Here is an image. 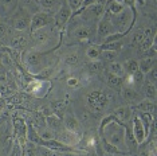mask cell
<instances>
[{
    "instance_id": "6da1fadb",
    "label": "cell",
    "mask_w": 157,
    "mask_h": 156,
    "mask_svg": "<svg viewBox=\"0 0 157 156\" xmlns=\"http://www.w3.org/2000/svg\"><path fill=\"white\" fill-rule=\"evenodd\" d=\"M108 15L113 24L114 31H117L118 34H122L124 31H126L130 26L132 20H133V15H132L130 10L128 8H124L121 12L114 14V15H110V14H108Z\"/></svg>"
},
{
    "instance_id": "7a4b0ae2",
    "label": "cell",
    "mask_w": 157,
    "mask_h": 156,
    "mask_svg": "<svg viewBox=\"0 0 157 156\" xmlns=\"http://www.w3.org/2000/svg\"><path fill=\"white\" fill-rule=\"evenodd\" d=\"M124 128L120 127L117 123H110L106 127V140L109 141V144L114 145L117 148H122L125 143V135H124Z\"/></svg>"
},
{
    "instance_id": "3957f363",
    "label": "cell",
    "mask_w": 157,
    "mask_h": 156,
    "mask_svg": "<svg viewBox=\"0 0 157 156\" xmlns=\"http://www.w3.org/2000/svg\"><path fill=\"white\" fill-rule=\"evenodd\" d=\"M52 22H54V16L51 14L43 12V11H38L36 14H34L31 16V24H30V31H36L39 28H43L50 26Z\"/></svg>"
},
{
    "instance_id": "277c9868",
    "label": "cell",
    "mask_w": 157,
    "mask_h": 156,
    "mask_svg": "<svg viewBox=\"0 0 157 156\" xmlns=\"http://www.w3.org/2000/svg\"><path fill=\"white\" fill-rule=\"evenodd\" d=\"M108 102H109V100L106 98L105 92L95 90V92H91V93L87 96V105L91 111L101 112L102 109L108 105Z\"/></svg>"
},
{
    "instance_id": "5b68a950",
    "label": "cell",
    "mask_w": 157,
    "mask_h": 156,
    "mask_svg": "<svg viewBox=\"0 0 157 156\" xmlns=\"http://www.w3.org/2000/svg\"><path fill=\"white\" fill-rule=\"evenodd\" d=\"M12 23H13V27H15L17 31H26L31 24V15L19 8V12L15 15Z\"/></svg>"
},
{
    "instance_id": "8992f818",
    "label": "cell",
    "mask_w": 157,
    "mask_h": 156,
    "mask_svg": "<svg viewBox=\"0 0 157 156\" xmlns=\"http://www.w3.org/2000/svg\"><path fill=\"white\" fill-rule=\"evenodd\" d=\"M114 33H116V31H114L113 24H112V22H110V19H109V15L102 16L101 20L98 22V27H97L98 38H106V37H109V35H112Z\"/></svg>"
},
{
    "instance_id": "52a82bcc",
    "label": "cell",
    "mask_w": 157,
    "mask_h": 156,
    "mask_svg": "<svg viewBox=\"0 0 157 156\" xmlns=\"http://www.w3.org/2000/svg\"><path fill=\"white\" fill-rule=\"evenodd\" d=\"M71 10L70 7L67 6L66 2L62 3V6L59 7V10L55 12V16H54V22L55 24H58V26H65V24L69 22V19L71 18Z\"/></svg>"
},
{
    "instance_id": "ba28073f",
    "label": "cell",
    "mask_w": 157,
    "mask_h": 156,
    "mask_svg": "<svg viewBox=\"0 0 157 156\" xmlns=\"http://www.w3.org/2000/svg\"><path fill=\"white\" fill-rule=\"evenodd\" d=\"M51 34H52V30H51V27H50V26L43 27V28H39V30L33 31V33H31L34 42L38 46L44 45L47 41H50V38H51Z\"/></svg>"
},
{
    "instance_id": "9c48e42d",
    "label": "cell",
    "mask_w": 157,
    "mask_h": 156,
    "mask_svg": "<svg viewBox=\"0 0 157 156\" xmlns=\"http://www.w3.org/2000/svg\"><path fill=\"white\" fill-rule=\"evenodd\" d=\"M132 135H133L137 144H141L142 141L145 140V137H146L145 127H144V123L141 121L140 117H134L133 119V133Z\"/></svg>"
},
{
    "instance_id": "30bf717a",
    "label": "cell",
    "mask_w": 157,
    "mask_h": 156,
    "mask_svg": "<svg viewBox=\"0 0 157 156\" xmlns=\"http://www.w3.org/2000/svg\"><path fill=\"white\" fill-rule=\"evenodd\" d=\"M24 61H26L28 69H30L33 73H39L40 72V69H42V66H40V55H39L38 53H35V51L28 53V54L26 55V58H24Z\"/></svg>"
},
{
    "instance_id": "8fae6325",
    "label": "cell",
    "mask_w": 157,
    "mask_h": 156,
    "mask_svg": "<svg viewBox=\"0 0 157 156\" xmlns=\"http://www.w3.org/2000/svg\"><path fill=\"white\" fill-rule=\"evenodd\" d=\"M62 0H38L39 10H43V12L47 14H55L59 10V7L62 6Z\"/></svg>"
},
{
    "instance_id": "7c38bea8",
    "label": "cell",
    "mask_w": 157,
    "mask_h": 156,
    "mask_svg": "<svg viewBox=\"0 0 157 156\" xmlns=\"http://www.w3.org/2000/svg\"><path fill=\"white\" fill-rule=\"evenodd\" d=\"M56 139H58V141L62 143V144L73 145V144L78 143L79 136H78V133L71 132V131H63V132H59L58 135H56Z\"/></svg>"
},
{
    "instance_id": "4fadbf2b",
    "label": "cell",
    "mask_w": 157,
    "mask_h": 156,
    "mask_svg": "<svg viewBox=\"0 0 157 156\" xmlns=\"http://www.w3.org/2000/svg\"><path fill=\"white\" fill-rule=\"evenodd\" d=\"M28 34L26 31H17V33L12 34V38H11V46L12 47H16V49H22V47H26L27 43H28Z\"/></svg>"
},
{
    "instance_id": "5bb4252c",
    "label": "cell",
    "mask_w": 157,
    "mask_h": 156,
    "mask_svg": "<svg viewBox=\"0 0 157 156\" xmlns=\"http://www.w3.org/2000/svg\"><path fill=\"white\" fill-rule=\"evenodd\" d=\"M17 6L22 11L30 14V15H34L39 11L38 0H17Z\"/></svg>"
},
{
    "instance_id": "9a60e30c",
    "label": "cell",
    "mask_w": 157,
    "mask_h": 156,
    "mask_svg": "<svg viewBox=\"0 0 157 156\" xmlns=\"http://www.w3.org/2000/svg\"><path fill=\"white\" fill-rule=\"evenodd\" d=\"M74 37L78 39H90L93 35H94V30H93L91 26H87V24H81V26L75 27L73 30Z\"/></svg>"
},
{
    "instance_id": "2e32d148",
    "label": "cell",
    "mask_w": 157,
    "mask_h": 156,
    "mask_svg": "<svg viewBox=\"0 0 157 156\" xmlns=\"http://www.w3.org/2000/svg\"><path fill=\"white\" fill-rule=\"evenodd\" d=\"M17 7V0H0V14L11 15Z\"/></svg>"
},
{
    "instance_id": "e0dca14e",
    "label": "cell",
    "mask_w": 157,
    "mask_h": 156,
    "mask_svg": "<svg viewBox=\"0 0 157 156\" xmlns=\"http://www.w3.org/2000/svg\"><path fill=\"white\" fill-rule=\"evenodd\" d=\"M65 127L67 131H71V132H75L78 133L81 125H79V121L74 117L73 115H66L65 116Z\"/></svg>"
},
{
    "instance_id": "ac0fdd59",
    "label": "cell",
    "mask_w": 157,
    "mask_h": 156,
    "mask_svg": "<svg viewBox=\"0 0 157 156\" xmlns=\"http://www.w3.org/2000/svg\"><path fill=\"white\" fill-rule=\"evenodd\" d=\"M153 65H155V58L148 57V58H144L140 63H138V70H140L142 74H145V73H148L149 70L152 69Z\"/></svg>"
},
{
    "instance_id": "d6986e66",
    "label": "cell",
    "mask_w": 157,
    "mask_h": 156,
    "mask_svg": "<svg viewBox=\"0 0 157 156\" xmlns=\"http://www.w3.org/2000/svg\"><path fill=\"white\" fill-rule=\"evenodd\" d=\"M46 124H47V127L51 131H54V132H56V131L60 129V125H62V121L58 119L56 116H47L46 117Z\"/></svg>"
},
{
    "instance_id": "ffe728a7",
    "label": "cell",
    "mask_w": 157,
    "mask_h": 156,
    "mask_svg": "<svg viewBox=\"0 0 157 156\" xmlns=\"http://www.w3.org/2000/svg\"><path fill=\"white\" fill-rule=\"evenodd\" d=\"M109 72L110 74H114V76H118V77H122V74L125 73V67L121 65L120 62H110L109 63Z\"/></svg>"
},
{
    "instance_id": "44dd1931",
    "label": "cell",
    "mask_w": 157,
    "mask_h": 156,
    "mask_svg": "<svg viewBox=\"0 0 157 156\" xmlns=\"http://www.w3.org/2000/svg\"><path fill=\"white\" fill-rule=\"evenodd\" d=\"M124 8H125V7H124L122 3L116 2V0H110L109 6H108V14H110V15H114V14L121 12Z\"/></svg>"
},
{
    "instance_id": "7402d4cb",
    "label": "cell",
    "mask_w": 157,
    "mask_h": 156,
    "mask_svg": "<svg viewBox=\"0 0 157 156\" xmlns=\"http://www.w3.org/2000/svg\"><path fill=\"white\" fill-rule=\"evenodd\" d=\"M122 96H124L125 100H128V101H136L138 98L137 90L133 89V88H130V86L125 88V89L122 90Z\"/></svg>"
},
{
    "instance_id": "603a6c76",
    "label": "cell",
    "mask_w": 157,
    "mask_h": 156,
    "mask_svg": "<svg viewBox=\"0 0 157 156\" xmlns=\"http://www.w3.org/2000/svg\"><path fill=\"white\" fill-rule=\"evenodd\" d=\"M108 85L110 88H120L122 85V78L118 77V76H114V74H109L108 77Z\"/></svg>"
},
{
    "instance_id": "cb8c5ba5",
    "label": "cell",
    "mask_w": 157,
    "mask_h": 156,
    "mask_svg": "<svg viewBox=\"0 0 157 156\" xmlns=\"http://www.w3.org/2000/svg\"><path fill=\"white\" fill-rule=\"evenodd\" d=\"M116 117L121 121H126L130 117V109L129 108H120L116 111Z\"/></svg>"
},
{
    "instance_id": "d4e9b609",
    "label": "cell",
    "mask_w": 157,
    "mask_h": 156,
    "mask_svg": "<svg viewBox=\"0 0 157 156\" xmlns=\"http://www.w3.org/2000/svg\"><path fill=\"white\" fill-rule=\"evenodd\" d=\"M144 92H145V97L148 98V100H155V97H156V88H155V85H149V82H148V85L144 88Z\"/></svg>"
},
{
    "instance_id": "484cf974",
    "label": "cell",
    "mask_w": 157,
    "mask_h": 156,
    "mask_svg": "<svg viewBox=\"0 0 157 156\" xmlns=\"http://www.w3.org/2000/svg\"><path fill=\"white\" fill-rule=\"evenodd\" d=\"M99 57H102L103 61H108V62H114L116 61V57H117V53L116 51H112V50H103V53Z\"/></svg>"
},
{
    "instance_id": "4316f807",
    "label": "cell",
    "mask_w": 157,
    "mask_h": 156,
    "mask_svg": "<svg viewBox=\"0 0 157 156\" xmlns=\"http://www.w3.org/2000/svg\"><path fill=\"white\" fill-rule=\"evenodd\" d=\"M83 2H85V0H66L67 6L70 7V10L73 12L74 11H78V10H79L82 6H83Z\"/></svg>"
},
{
    "instance_id": "83f0119b",
    "label": "cell",
    "mask_w": 157,
    "mask_h": 156,
    "mask_svg": "<svg viewBox=\"0 0 157 156\" xmlns=\"http://www.w3.org/2000/svg\"><path fill=\"white\" fill-rule=\"evenodd\" d=\"M86 55L90 59H97L99 57V49L97 47V46H90L86 51Z\"/></svg>"
},
{
    "instance_id": "f1b7e54d",
    "label": "cell",
    "mask_w": 157,
    "mask_h": 156,
    "mask_svg": "<svg viewBox=\"0 0 157 156\" xmlns=\"http://www.w3.org/2000/svg\"><path fill=\"white\" fill-rule=\"evenodd\" d=\"M138 70V63L137 61H134V59H130V61H128L126 63V72L129 74H134Z\"/></svg>"
},
{
    "instance_id": "f546056e",
    "label": "cell",
    "mask_w": 157,
    "mask_h": 156,
    "mask_svg": "<svg viewBox=\"0 0 157 156\" xmlns=\"http://www.w3.org/2000/svg\"><path fill=\"white\" fill-rule=\"evenodd\" d=\"M78 62V55L75 54V53H70V54H67L65 57V63L69 66H73L75 65V63Z\"/></svg>"
},
{
    "instance_id": "4dcf8cb0",
    "label": "cell",
    "mask_w": 157,
    "mask_h": 156,
    "mask_svg": "<svg viewBox=\"0 0 157 156\" xmlns=\"http://www.w3.org/2000/svg\"><path fill=\"white\" fill-rule=\"evenodd\" d=\"M39 136H40V139L43 141H48V140H52L55 137V132H54V131H51V129L43 131L42 133H39Z\"/></svg>"
},
{
    "instance_id": "1f68e13d",
    "label": "cell",
    "mask_w": 157,
    "mask_h": 156,
    "mask_svg": "<svg viewBox=\"0 0 157 156\" xmlns=\"http://www.w3.org/2000/svg\"><path fill=\"white\" fill-rule=\"evenodd\" d=\"M144 38H145L144 31H142V30H137V31H136V33L133 34V39H132V42H133L134 45L141 43V42L144 41Z\"/></svg>"
},
{
    "instance_id": "d6a6232c",
    "label": "cell",
    "mask_w": 157,
    "mask_h": 156,
    "mask_svg": "<svg viewBox=\"0 0 157 156\" xmlns=\"http://www.w3.org/2000/svg\"><path fill=\"white\" fill-rule=\"evenodd\" d=\"M140 108L142 109V111L152 112V111H155V104H153V102H151V100H145V101L140 105Z\"/></svg>"
},
{
    "instance_id": "836d02e7",
    "label": "cell",
    "mask_w": 157,
    "mask_h": 156,
    "mask_svg": "<svg viewBox=\"0 0 157 156\" xmlns=\"http://www.w3.org/2000/svg\"><path fill=\"white\" fill-rule=\"evenodd\" d=\"M151 45H152V39H151V37H145V38H144V41L141 42V50H142V51H146L149 47H151Z\"/></svg>"
},
{
    "instance_id": "e575fe53",
    "label": "cell",
    "mask_w": 157,
    "mask_h": 156,
    "mask_svg": "<svg viewBox=\"0 0 157 156\" xmlns=\"http://www.w3.org/2000/svg\"><path fill=\"white\" fill-rule=\"evenodd\" d=\"M146 74H148V78H149V80H148V82H151V84L155 85V84H156V67L153 66L152 69L149 70V72L146 73Z\"/></svg>"
},
{
    "instance_id": "d590c367",
    "label": "cell",
    "mask_w": 157,
    "mask_h": 156,
    "mask_svg": "<svg viewBox=\"0 0 157 156\" xmlns=\"http://www.w3.org/2000/svg\"><path fill=\"white\" fill-rule=\"evenodd\" d=\"M28 139L33 141V143H36L39 140V136L36 135V132H34L33 128H28Z\"/></svg>"
},
{
    "instance_id": "8d00e7d4",
    "label": "cell",
    "mask_w": 157,
    "mask_h": 156,
    "mask_svg": "<svg viewBox=\"0 0 157 156\" xmlns=\"http://www.w3.org/2000/svg\"><path fill=\"white\" fill-rule=\"evenodd\" d=\"M99 66H101V65H99V63H97V62H95V63H91V67H90L91 72H95V73H97L98 70H99Z\"/></svg>"
},
{
    "instance_id": "74e56055",
    "label": "cell",
    "mask_w": 157,
    "mask_h": 156,
    "mask_svg": "<svg viewBox=\"0 0 157 156\" xmlns=\"http://www.w3.org/2000/svg\"><path fill=\"white\" fill-rule=\"evenodd\" d=\"M67 84H69L70 86H75V85L78 84V78H70V80L67 81Z\"/></svg>"
},
{
    "instance_id": "f35d334b",
    "label": "cell",
    "mask_w": 157,
    "mask_h": 156,
    "mask_svg": "<svg viewBox=\"0 0 157 156\" xmlns=\"http://www.w3.org/2000/svg\"><path fill=\"white\" fill-rule=\"evenodd\" d=\"M7 34V27L6 26H0V38H3Z\"/></svg>"
},
{
    "instance_id": "ab89813d",
    "label": "cell",
    "mask_w": 157,
    "mask_h": 156,
    "mask_svg": "<svg viewBox=\"0 0 157 156\" xmlns=\"http://www.w3.org/2000/svg\"><path fill=\"white\" fill-rule=\"evenodd\" d=\"M122 2H125V3H126V4H129V6H133L134 0H122Z\"/></svg>"
},
{
    "instance_id": "60d3db41",
    "label": "cell",
    "mask_w": 157,
    "mask_h": 156,
    "mask_svg": "<svg viewBox=\"0 0 157 156\" xmlns=\"http://www.w3.org/2000/svg\"><path fill=\"white\" fill-rule=\"evenodd\" d=\"M116 2H120V3H122V0H116Z\"/></svg>"
}]
</instances>
